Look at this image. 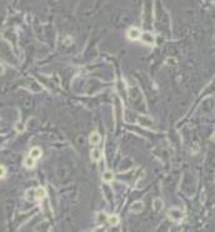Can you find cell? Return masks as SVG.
<instances>
[{"instance_id":"1","label":"cell","mask_w":215,"mask_h":232,"mask_svg":"<svg viewBox=\"0 0 215 232\" xmlns=\"http://www.w3.org/2000/svg\"><path fill=\"white\" fill-rule=\"evenodd\" d=\"M89 140H90V144L96 146V144L100 143L101 137H100V134H99L98 132H93V133L90 134V137H89Z\"/></svg>"},{"instance_id":"2","label":"cell","mask_w":215,"mask_h":232,"mask_svg":"<svg viewBox=\"0 0 215 232\" xmlns=\"http://www.w3.org/2000/svg\"><path fill=\"white\" fill-rule=\"evenodd\" d=\"M169 214L173 217V220H175V221H179V220L183 218V213H181L179 210H170Z\"/></svg>"},{"instance_id":"3","label":"cell","mask_w":215,"mask_h":232,"mask_svg":"<svg viewBox=\"0 0 215 232\" xmlns=\"http://www.w3.org/2000/svg\"><path fill=\"white\" fill-rule=\"evenodd\" d=\"M128 37H129L130 39H133V40H135V39H138V38H140V31H139L138 29H135V28H133V29H130V30L128 31Z\"/></svg>"},{"instance_id":"4","label":"cell","mask_w":215,"mask_h":232,"mask_svg":"<svg viewBox=\"0 0 215 232\" xmlns=\"http://www.w3.org/2000/svg\"><path fill=\"white\" fill-rule=\"evenodd\" d=\"M143 208H144V205L140 201H136L131 205V211H134V212H140V211H143Z\"/></svg>"},{"instance_id":"5","label":"cell","mask_w":215,"mask_h":232,"mask_svg":"<svg viewBox=\"0 0 215 232\" xmlns=\"http://www.w3.org/2000/svg\"><path fill=\"white\" fill-rule=\"evenodd\" d=\"M31 158H34V160H38L39 157L41 156V151H40V148L35 147V148H31V151H30V154H29Z\"/></svg>"},{"instance_id":"6","label":"cell","mask_w":215,"mask_h":232,"mask_svg":"<svg viewBox=\"0 0 215 232\" xmlns=\"http://www.w3.org/2000/svg\"><path fill=\"white\" fill-rule=\"evenodd\" d=\"M24 164H25V167L26 168H33L35 166V160L34 158H31V157H26L25 161H24Z\"/></svg>"},{"instance_id":"7","label":"cell","mask_w":215,"mask_h":232,"mask_svg":"<svg viewBox=\"0 0 215 232\" xmlns=\"http://www.w3.org/2000/svg\"><path fill=\"white\" fill-rule=\"evenodd\" d=\"M103 157V153H101V151L100 150H94L93 152H92V160L93 161H99Z\"/></svg>"},{"instance_id":"8","label":"cell","mask_w":215,"mask_h":232,"mask_svg":"<svg viewBox=\"0 0 215 232\" xmlns=\"http://www.w3.org/2000/svg\"><path fill=\"white\" fill-rule=\"evenodd\" d=\"M35 192V198H36V200H41V198H43V197H45V195H46V192H45V189L44 188H38L36 189V191H34Z\"/></svg>"},{"instance_id":"9","label":"cell","mask_w":215,"mask_h":232,"mask_svg":"<svg viewBox=\"0 0 215 232\" xmlns=\"http://www.w3.org/2000/svg\"><path fill=\"white\" fill-rule=\"evenodd\" d=\"M113 178H114L113 172H110V171L104 172V175H103V179H104L105 182H110V181H113Z\"/></svg>"},{"instance_id":"10","label":"cell","mask_w":215,"mask_h":232,"mask_svg":"<svg viewBox=\"0 0 215 232\" xmlns=\"http://www.w3.org/2000/svg\"><path fill=\"white\" fill-rule=\"evenodd\" d=\"M108 221H109V223L111 226H117L118 223H119V218L117 216H110L109 218H108Z\"/></svg>"},{"instance_id":"11","label":"cell","mask_w":215,"mask_h":232,"mask_svg":"<svg viewBox=\"0 0 215 232\" xmlns=\"http://www.w3.org/2000/svg\"><path fill=\"white\" fill-rule=\"evenodd\" d=\"M154 208H155L156 211L161 210V208H163V202H161L160 200H155V201H154Z\"/></svg>"},{"instance_id":"12","label":"cell","mask_w":215,"mask_h":232,"mask_svg":"<svg viewBox=\"0 0 215 232\" xmlns=\"http://www.w3.org/2000/svg\"><path fill=\"white\" fill-rule=\"evenodd\" d=\"M5 173H6V169L3 167V166H0V178H3L5 176Z\"/></svg>"}]
</instances>
